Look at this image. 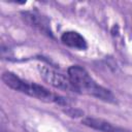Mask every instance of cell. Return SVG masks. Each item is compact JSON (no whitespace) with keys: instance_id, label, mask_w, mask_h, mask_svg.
Returning <instances> with one entry per match:
<instances>
[{"instance_id":"cell-1","label":"cell","mask_w":132,"mask_h":132,"mask_svg":"<svg viewBox=\"0 0 132 132\" xmlns=\"http://www.w3.org/2000/svg\"><path fill=\"white\" fill-rule=\"evenodd\" d=\"M1 78H2V81L7 87H9L10 89L14 91L24 93L26 95H29L31 97H34V98H37L39 100L46 101V102H55V103H58L64 106L69 104L67 98L61 97L55 93H52L51 91H48L46 88L42 87L41 85L24 80L10 71L3 72Z\"/></svg>"},{"instance_id":"cell-2","label":"cell","mask_w":132,"mask_h":132,"mask_svg":"<svg viewBox=\"0 0 132 132\" xmlns=\"http://www.w3.org/2000/svg\"><path fill=\"white\" fill-rule=\"evenodd\" d=\"M68 77L76 92L84 93L106 102H114L113 94L98 85L88 73V71L79 65H72L68 68Z\"/></svg>"},{"instance_id":"cell-3","label":"cell","mask_w":132,"mask_h":132,"mask_svg":"<svg viewBox=\"0 0 132 132\" xmlns=\"http://www.w3.org/2000/svg\"><path fill=\"white\" fill-rule=\"evenodd\" d=\"M39 71H40V75L43 78V80L50 84L51 86H53L54 88H57L63 91L76 92L68 76L66 77L62 73L46 66H41L39 68Z\"/></svg>"},{"instance_id":"cell-4","label":"cell","mask_w":132,"mask_h":132,"mask_svg":"<svg viewBox=\"0 0 132 132\" xmlns=\"http://www.w3.org/2000/svg\"><path fill=\"white\" fill-rule=\"evenodd\" d=\"M24 21L31 27L39 30L40 32L46 34L47 36L53 37L52 34V30L50 27V23L47 22V20L42 16L41 14L35 12V11H25L22 13Z\"/></svg>"},{"instance_id":"cell-5","label":"cell","mask_w":132,"mask_h":132,"mask_svg":"<svg viewBox=\"0 0 132 132\" xmlns=\"http://www.w3.org/2000/svg\"><path fill=\"white\" fill-rule=\"evenodd\" d=\"M81 123L92 129L98 130L100 132H130L129 130L116 126L111 124L110 122H107L103 119H98V118H85Z\"/></svg>"},{"instance_id":"cell-6","label":"cell","mask_w":132,"mask_h":132,"mask_svg":"<svg viewBox=\"0 0 132 132\" xmlns=\"http://www.w3.org/2000/svg\"><path fill=\"white\" fill-rule=\"evenodd\" d=\"M61 41L69 47H73L80 51H84L88 47L86 39L78 32H75V31L64 32L61 36Z\"/></svg>"},{"instance_id":"cell-7","label":"cell","mask_w":132,"mask_h":132,"mask_svg":"<svg viewBox=\"0 0 132 132\" xmlns=\"http://www.w3.org/2000/svg\"><path fill=\"white\" fill-rule=\"evenodd\" d=\"M64 112L66 114H68L69 117H81L84 114V112L79 109H76V108H73V107H67L66 109H64Z\"/></svg>"}]
</instances>
